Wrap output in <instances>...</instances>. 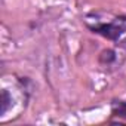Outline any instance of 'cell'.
<instances>
[{
  "label": "cell",
  "instance_id": "1",
  "mask_svg": "<svg viewBox=\"0 0 126 126\" xmlns=\"http://www.w3.org/2000/svg\"><path fill=\"white\" fill-rule=\"evenodd\" d=\"M83 21L94 33L117 43H126V16L110 12H92Z\"/></svg>",
  "mask_w": 126,
  "mask_h": 126
},
{
  "label": "cell",
  "instance_id": "2",
  "mask_svg": "<svg viewBox=\"0 0 126 126\" xmlns=\"http://www.w3.org/2000/svg\"><path fill=\"white\" fill-rule=\"evenodd\" d=\"M125 59V52L117 50V49H107L102 50L99 55V64L104 68H117L122 65V62Z\"/></svg>",
  "mask_w": 126,
  "mask_h": 126
},
{
  "label": "cell",
  "instance_id": "3",
  "mask_svg": "<svg viewBox=\"0 0 126 126\" xmlns=\"http://www.w3.org/2000/svg\"><path fill=\"white\" fill-rule=\"evenodd\" d=\"M113 114L126 117V102L125 101H116L113 104Z\"/></svg>",
  "mask_w": 126,
  "mask_h": 126
}]
</instances>
